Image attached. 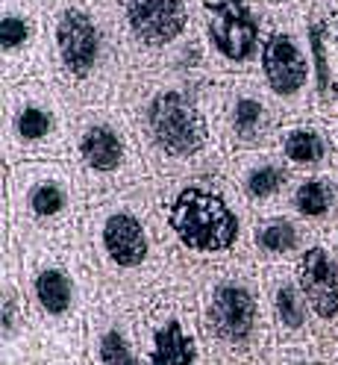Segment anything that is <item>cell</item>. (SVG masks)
I'll list each match as a JSON object with an SVG mask.
<instances>
[{
    "label": "cell",
    "mask_w": 338,
    "mask_h": 365,
    "mask_svg": "<svg viewBox=\"0 0 338 365\" xmlns=\"http://www.w3.org/2000/svg\"><path fill=\"white\" fill-rule=\"evenodd\" d=\"M209 112L227 156L238 150H274L288 121L256 74H215Z\"/></svg>",
    "instance_id": "obj_14"
},
{
    "label": "cell",
    "mask_w": 338,
    "mask_h": 365,
    "mask_svg": "<svg viewBox=\"0 0 338 365\" xmlns=\"http://www.w3.org/2000/svg\"><path fill=\"white\" fill-rule=\"evenodd\" d=\"M282 212L300 218L318 233H329L338 221V177L332 171L295 174Z\"/></svg>",
    "instance_id": "obj_23"
},
{
    "label": "cell",
    "mask_w": 338,
    "mask_h": 365,
    "mask_svg": "<svg viewBox=\"0 0 338 365\" xmlns=\"http://www.w3.org/2000/svg\"><path fill=\"white\" fill-rule=\"evenodd\" d=\"M135 327L147 365H212L197 322L194 277L176 271L135 307Z\"/></svg>",
    "instance_id": "obj_12"
},
{
    "label": "cell",
    "mask_w": 338,
    "mask_h": 365,
    "mask_svg": "<svg viewBox=\"0 0 338 365\" xmlns=\"http://www.w3.org/2000/svg\"><path fill=\"white\" fill-rule=\"evenodd\" d=\"M312 115L315 118H338V71L329 77V86L324 88V95L315 101V109H312Z\"/></svg>",
    "instance_id": "obj_26"
},
{
    "label": "cell",
    "mask_w": 338,
    "mask_h": 365,
    "mask_svg": "<svg viewBox=\"0 0 338 365\" xmlns=\"http://www.w3.org/2000/svg\"><path fill=\"white\" fill-rule=\"evenodd\" d=\"M212 71H150L130 74L115 103L132 124L150 177H183L218 171L227 163L212 112Z\"/></svg>",
    "instance_id": "obj_1"
},
{
    "label": "cell",
    "mask_w": 338,
    "mask_h": 365,
    "mask_svg": "<svg viewBox=\"0 0 338 365\" xmlns=\"http://www.w3.org/2000/svg\"><path fill=\"white\" fill-rule=\"evenodd\" d=\"M48 80L77 109L106 106L130 77V59L112 0H44Z\"/></svg>",
    "instance_id": "obj_4"
},
{
    "label": "cell",
    "mask_w": 338,
    "mask_h": 365,
    "mask_svg": "<svg viewBox=\"0 0 338 365\" xmlns=\"http://www.w3.org/2000/svg\"><path fill=\"white\" fill-rule=\"evenodd\" d=\"M21 257L41 365L83 356L88 345V309L97 294V283L83 259L80 236L71 242L21 247Z\"/></svg>",
    "instance_id": "obj_6"
},
{
    "label": "cell",
    "mask_w": 338,
    "mask_h": 365,
    "mask_svg": "<svg viewBox=\"0 0 338 365\" xmlns=\"http://www.w3.org/2000/svg\"><path fill=\"white\" fill-rule=\"evenodd\" d=\"M332 174L338 177V153H335V159H332Z\"/></svg>",
    "instance_id": "obj_31"
},
{
    "label": "cell",
    "mask_w": 338,
    "mask_h": 365,
    "mask_svg": "<svg viewBox=\"0 0 338 365\" xmlns=\"http://www.w3.org/2000/svg\"><path fill=\"white\" fill-rule=\"evenodd\" d=\"M212 74H256L270 6L262 0H191Z\"/></svg>",
    "instance_id": "obj_13"
},
{
    "label": "cell",
    "mask_w": 338,
    "mask_h": 365,
    "mask_svg": "<svg viewBox=\"0 0 338 365\" xmlns=\"http://www.w3.org/2000/svg\"><path fill=\"white\" fill-rule=\"evenodd\" d=\"M83 259L100 289L139 307L174 274V257L153 203L150 180L85 207L80 218Z\"/></svg>",
    "instance_id": "obj_3"
},
{
    "label": "cell",
    "mask_w": 338,
    "mask_h": 365,
    "mask_svg": "<svg viewBox=\"0 0 338 365\" xmlns=\"http://www.w3.org/2000/svg\"><path fill=\"white\" fill-rule=\"evenodd\" d=\"M223 171L236 182L238 195L244 197L247 210L253 215L282 212L291 192L295 174L280 159L277 150H238L230 153Z\"/></svg>",
    "instance_id": "obj_19"
},
{
    "label": "cell",
    "mask_w": 338,
    "mask_h": 365,
    "mask_svg": "<svg viewBox=\"0 0 338 365\" xmlns=\"http://www.w3.org/2000/svg\"><path fill=\"white\" fill-rule=\"evenodd\" d=\"M280 159L291 174H321L332 171L335 148L324 118H288L277 135Z\"/></svg>",
    "instance_id": "obj_22"
},
{
    "label": "cell",
    "mask_w": 338,
    "mask_h": 365,
    "mask_svg": "<svg viewBox=\"0 0 338 365\" xmlns=\"http://www.w3.org/2000/svg\"><path fill=\"white\" fill-rule=\"evenodd\" d=\"M329 365H338V345L329 348Z\"/></svg>",
    "instance_id": "obj_29"
},
{
    "label": "cell",
    "mask_w": 338,
    "mask_h": 365,
    "mask_svg": "<svg viewBox=\"0 0 338 365\" xmlns=\"http://www.w3.org/2000/svg\"><path fill=\"white\" fill-rule=\"evenodd\" d=\"M312 9L321 21L329 65H332V74H335L338 71V0H312Z\"/></svg>",
    "instance_id": "obj_25"
},
{
    "label": "cell",
    "mask_w": 338,
    "mask_h": 365,
    "mask_svg": "<svg viewBox=\"0 0 338 365\" xmlns=\"http://www.w3.org/2000/svg\"><path fill=\"white\" fill-rule=\"evenodd\" d=\"M327 236H329V239H332V245L338 247V221H335V227H332V230H329Z\"/></svg>",
    "instance_id": "obj_30"
},
{
    "label": "cell",
    "mask_w": 338,
    "mask_h": 365,
    "mask_svg": "<svg viewBox=\"0 0 338 365\" xmlns=\"http://www.w3.org/2000/svg\"><path fill=\"white\" fill-rule=\"evenodd\" d=\"M303 298L309 304L315 341L324 348L338 345V247L327 233H318L315 242L295 262Z\"/></svg>",
    "instance_id": "obj_18"
},
{
    "label": "cell",
    "mask_w": 338,
    "mask_h": 365,
    "mask_svg": "<svg viewBox=\"0 0 338 365\" xmlns=\"http://www.w3.org/2000/svg\"><path fill=\"white\" fill-rule=\"evenodd\" d=\"M300 4H309V0H300Z\"/></svg>",
    "instance_id": "obj_33"
},
{
    "label": "cell",
    "mask_w": 338,
    "mask_h": 365,
    "mask_svg": "<svg viewBox=\"0 0 338 365\" xmlns=\"http://www.w3.org/2000/svg\"><path fill=\"white\" fill-rule=\"evenodd\" d=\"M85 356L92 365H147L135 327V304L97 286L88 309Z\"/></svg>",
    "instance_id": "obj_17"
},
{
    "label": "cell",
    "mask_w": 338,
    "mask_h": 365,
    "mask_svg": "<svg viewBox=\"0 0 338 365\" xmlns=\"http://www.w3.org/2000/svg\"><path fill=\"white\" fill-rule=\"evenodd\" d=\"M259 365H268V362H259Z\"/></svg>",
    "instance_id": "obj_34"
},
{
    "label": "cell",
    "mask_w": 338,
    "mask_h": 365,
    "mask_svg": "<svg viewBox=\"0 0 338 365\" xmlns=\"http://www.w3.org/2000/svg\"><path fill=\"white\" fill-rule=\"evenodd\" d=\"M197 322L212 365H259L277 345L262 268L250 259L194 274Z\"/></svg>",
    "instance_id": "obj_5"
},
{
    "label": "cell",
    "mask_w": 338,
    "mask_h": 365,
    "mask_svg": "<svg viewBox=\"0 0 338 365\" xmlns=\"http://www.w3.org/2000/svg\"><path fill=\"white\" fill-rule=\"evenodd\" d=\"M268 365H329V348L309 341V345H274L265 359Z\"/></svg>",
    "instance_id": "obj_24"
},
{
    "label": "cell",
    "mask_w": 338,
    "mask_h": 365,
    "mask_svg": "<svg viewBox=\"0 0 338 365\" xmlns=\"http://www.w3.org/2000/svg\"><path fill=\"white\" fill-rule=\"evenodd\" d=\"M327 127H329V139H332V148H335V153H338V118H329V121H327Z\"/></svg>",
    "instance_id": "obj_28"
},
{
    "label": "cell",
    "mask_w": 338,
    "mask_h": 365,
    "mask_svg": "<svg viewBox=\"0 0 338 365\" xmlns=\"http://www.w3.org/2000/svg\"><path fill=\"white\" fill-rule=\"evenodd\" d=\"M118 12L130 74L209 71L191 0H112Z\"/></svg>",
    "instance_id": "obj_9"
},
{
    "label": "cell",
    "mask_w": 338,
    "mask_h": 365,
    "mask_svg": "<svg viewBox=\"0 0 338 365\" xmlns=\"http://www.w3.org/2000/svg\"><path fill=\"white\" fill-rule=\"evenodd\" d=\"M309 4L282 0L270 6L256 77L285 118H315V62L306 30Z\"/></svg>",
    "instance_id": "obj_11"
},
{
    "label": "cell",
    "mask_w": 338,
    "mask_h": 365,
    "mask_svg": "<svg viewBox=\"0 0 338 365\" xmlns=\"http://www.w3.org/2000/svg\"><path fill=\"white\" fill-rule=\"evenodd\" d=\"M68 165L80 182L85 207L103 203L150 180L139 135L115 103L83 106L77 112Z\"/></svg>",
    "instance_id": "obj_8"
},
{
    "label": "cell",
    "mask_w": 338,
    "mask_h": 365,
    "mask_svg": "<svg viewBox=\"0 0 338 365\" xmlns=\"http://www.w3.org/2000/svg\"><path fill=\"white\" fill-rule=\"evenodd\" d=\"M0 341H4V365H41L38 336L24 283V257H21V245L6 227L4 259H0Z\"/></svg>",
    "instance_id": "obj_16"
},
{
    "label": "cell",
    "mask_w": 338,
    "mask_h": 365,
    "mask_svg": "<svg viewBox=\"0 0 338 365\" xmlns=\"http://www.w3.org/2000/svg\"><path fill=\"white\" fill-rule=\"evenodd\" d=\"M85 200L68 159H27L4 168V227L21 247L80 236Z\"/></svg>",
    "instance_id": "obj_7"
},
{
    "label": "cell",
    "mask_w": 338,
    "mask_h": 365,
    "mask_svg": "<svg viewBox=\"0 0 338 365\" xmlns=\"http://www.w3.org/2000/svg\"><path fill=\"white\" fill-rule=\"evenodd\" d=\"M150 189L176 271L194 277L212 265L250 259L253 212L223 168L150 177Z\"/></svg>",
    "instance_id": "obj_2"
},
{
    "label": "cell",
    "mask_w": 338,
    "mask_h": 365,
    "mask_svg": "<svg viewBox=\"0 0 338 365\" xmlns=\"http://www.w3.org/2000/svg\"><path fill=\"white\" fill-rule=\"evenodd\" d=\"M318 230L288 212H270L253 215L250 227V262L259 268L270 265H295L303 250L315 242Z\"/></svg>",
    "instance_id": "obj_21"
},
{
    "label": "cell",
    "mask_w": 338,
    "mask_h": 365,
    "mask_svg": "<svg viewBox=\"0 0 338 365\" xmlns=\"http://www.w3.org/2000/svg\"><path fill=\"white\" fill-rule=\"evenodd\" d=\"M0 80H48V12L38 0H4L0 6Z\"/></svg>",
    "instance_id": "obj_15"
},
{
    "label": "cell",
    "mask_w": 338,
    "mask_h": 365,
    "mask_svg": "<svg viewBox=\"0 0 338 365\" xmlns=\"http://www.w3.org/2000/svg\"><path fill=\"white\" fill-rule=\"evenodd\" d=\"M262 4H268V6H277V4H282V0H262Z\"/></svg>",
    "instance_id": "obj_32"
},
{
    "label": "cell",
    "mask_w": 338,
    "mask_h": 365,
    "mask_svg": "<svg viewBox=\"0 0 338 365\" xmlns=\"http://www.w3.org/2000/svg\"><path fill=\"white\" fill-rule=\"evenodd\" d=\"M262 283L277 345H309V341H315L309 304L303 298L295 265L262 268Z\"/></svg>",
    "instance_id": "obj_20"
},
{
    "label": "cell",
    "mask_w": 338,
    "mask_h": 365,
    "mask_svg": "<svg viewBox=\"0 0 338 365\" xmlns=\"http://www.w3.org/2000/svg\"><path fill=\"white\" fill-rule=\"evenodd\" d=\"M77 106L51 80L4 86V168L27 159H68Z\"/></svg>",
    "instance_id": "obj_10"
},
{
    "label": "cell",
    "mask_w": 338,
    "mask_h": 365,
    "mask_svg": "<svg viewBox=\"0 0 338 365\" xmlns=\"http://www.w3.org/2000/svg\"><path fill=\"white\" fill-rule=\"evenodd\" d=\"M44 365H92L88 362V356H65V359H51V362H44Z\"/></svg>",
    "instance_id": "obj_27"
}]
</instances>
